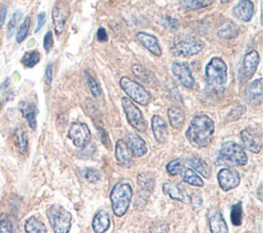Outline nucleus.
Instances as JSON below:
<instances>
[{"mask_svg": "<svg viewBox=\"0 0 263 233\" xmlns=\"http://www.w3.org/2000/svg\"><path fill=\"white\" fill-rule=\"evenodd\" d=\"M214 132V121L208 115L201 114L191 120L186 132V137L195 147L204 148L212 142Z\"/></svg>", "mask_w": 263, "mask_h": 233, "instance_id": "f257e3e1", "label": "nucleus"}, {"mask_svg": "<svg viewBox=\"0 0 263 233\" xmlns=\"http://www.w3.org/2000/svg\"><path fill=\"white\" fill-rule=\"evenodd\" d=\"M207 84L216 92H223L227 81V66L221 58H213L205 70Z\"/></svg>", "mask_w": 263, "mask_h": 233, "instance_id": "f03ea898", "label": "nucleus"}, {"mask_svg": "<svg viewBox=\"0 0 263 233\" xmlns=\"http://www.w3.org/2000/svg\"><path fill=\"white\" fill-rule=\"evenodd\" d=\"M133 197V188L130 183L119 182L114 185L110 193L112 211L116 217H122L128 212Z\"/></svg>", "mask_w": 263, "mask_h": 233, "instance_id": "7ed1b4c3", "label": "nucleus"}, {"mask_svg": "<svg viewBox=\"0 0 263 233\" xmlns=\"http://www.w3.org/2000/svg\"><path fill=\"white\" fill-rule=\"evenodd\" d=\"M220 164L230 167H244L248 163V156L245 149L235 142H225L221 145L218 154Z\"/></svg>", "mask_w": 263, "mask_h": 233, "instance_id": "20e7f679", "label": "nucleus"}, {"mask_svg": "<svg viewBox=\"0 0 263 233\" xmlns=\"http://www.w3.org/2000/svg\"><path fill=\"white\" fill-rule=\"evenodd\" d=\"M47 218L55 233H69L72 216L62 206L54 205L47 210Z\"/></svg>", "mask_w": 263, "mask_h": 233, "instance_id": "39448f33", "label": "nucleus"}, {"mask_svg": "<svg viewBox=\"0 0 263 233\" xmlns=\"http://www.w3.org/2000/svg\"><path fill=\"white\" fill-rule=\"evenodd\" d=\"M119 83L124 92L136 103L142 106H146L149 103L150 94L140 83L129 77H121Z\"/></svg>", "mask_w": 263, "mask_h": 233, "instance_id": "423d86ee", "label": "nucleus"}, {"mask_svg": "<svg viewBox=\"0 0 263 233\" xmlns=\"http://www.w3.org/2000/svg\"><path fill=\"white\" fill-rule=\"evenodd\" d=\"M121 105L122 108H124L129 123L138 132L145 133L147 130V124L142 112L140 111L138 107L130 99L126 97L121 99Z\"/></svg>", "mask_w": 263, "mask_h": 233, "instance_id": "0eeeda50", "label": "nucleus"}, {"mask_svg": "<svg viewBox=\"0 0 263 233\" xmlns=\"http://www.w3.org/2000/svg\"><path fill=\"white\" fill-rule=\"evenodd\" d=\"M91 131L84 122H73L70 125L68 138L76 147H84L91 140Z\"/></svg>", "mask_w": 263, "mask_h": 233, "instance_id": "6e6552de", "label": "nucleus"}, {"mask_svg": "<svg viewBox=\"0 0 263 233\" xmlns=\"http://www.w3.org/2000/svg\"><path fill=\"white\" fill-rule=\"evenodd\" d=\"M260 62L259 53L256 50L249 51L244 58L243 65L240 71V79L242 83L249 81L255 74Z\"/></svg>", "mask_w": 263, "mask_h": 233, "instance_id": "1a4fd4ad", "label": "nucleus"}, {"mask_svg": "<svg viewBox=\"0 0 263 233\" xmlns=\"http://www.w3.org/2000/svg\"><path fill=\"white\" fill-rule=\"evenodd\" d=\"M241 140L244 147L253 153H260L262 148V136L256 129H245L241 132Z\"/></svg>", "mask_w": 263, "mask_h": 233, "instance_id": "9d476101", "label": "nucleus"}, {"mask_svg": "<svg viewBox=\"0 0 263 233\" xmlns=\"http://www.w3.org/2000/svg\"><path fill=\"white\" fill-rule=\"evenodd\" d=\"M204 48V44L200 40L196 39H186L178 42L175 44L171 51L174 56H182V57H188V56H195L200 53Z\"/></svg>", "mask_w": 263, "mask_h": 233, "instance_id": "9b49d317", "label": "nucleus"}, {"mask_svg": "<svg viewBox=\"0 0 263 233\" xmlns=\"http://www.w3.org/2000/svg\"><path fill=\"white\" fill-rule=\"evenodd\" d=\"M172 72L184 87L191 88L196 84V79L194 75H192V72L187 63L184 62L173 63Z\"/></svg>", "mask_w": 263, "mask_h": 233, "instance_id": "f8f14e48", "label": "nucleus"}, {"mask_svg": "<svg viewBox=\"0 0 263 233\" xmlns=\"http://www.w3.org/2000/svg\"><path fill=\"white\" fill-rule=\"evenodd\" d=\"M219 186L223 191H230L237 188L240 185V174L231 169H222L218 173Z\"/></svg>", "mask_w": 263, "mask_h": 233, "instance_id": "ddd939ff", "label": "nucleus"}, {"mask_svg": "<svg viewBox=\"0 0 263 233\" xmlns=\"http://www.w3.org/2000/svg\"><path fill=\"white\" fill-rule=\"evenodd\" d=\"M207 218L211 233H229V227L218 208L209 209Z\"/></svg>", "mask_w": 263, "mask_h": 233, "instance_id": "4468645a", "label": "nucleus"}, {"mask_svg": "<svg viewBox=\"0 0 263 233\" xmlns=\"http://www.w3.org/2000/svg\"><path fill=\"white\" fill-rule=\"evenodd\" d=\"M69 5L67 2L65 1H60L58 2L54 9H52V21H54V25H55V31L57 35H60L64 28H65V24L66 21L69 16Z\"/></svg>", "mask_w": 263, "mask_h": 233, "instance_id": "2eb2a0df", "label": "nucleus"}, {"mask_svg": "<svg viewBox=\"0 0 263 233\" xmlns=\"http://www.w3.org/2000/svg\"><path fill=\"white\" fill-rule=\"evenodd\" d=\"M136 39L141 43L145 48H147L154 56L160 57L162 56V48L160 46L159 41L153 35L147 34L145 32H139L136 34Z\"/></svg>", "mask_w": 263, "mask_h": 233, "instance_id": "dca6fc26", "label": "nucleus"}, {"mask_svg": "<svg viewBox=\"0 0 263 233\" xmlns=\"http://www.w3.org/2000/svg\"><path fill=\"white\" fill-rule=\"evenodd\" d=\"M254 3L250 0H242L234 7V14L242 22H250L254 14Z\"/></svg>", "mask_w": 263, "mask_h": 233, "instance_id": "f3484780", "label": "nucleus"}, {"mask_svg": "<svg viewBox=\"0 0 263 233\" xmlns=\"http://www.w3.org/2000/svg\"><path fill=\"white\" fill-rule=\"evenodd\" d=\"M128 147L132 155L136 157H142L147 153L145 141L134 133H130L128 135Z\"/></svg>", "mask_w": 263, "mask_h": 233, "instance_id": "a211bd4d", "label": "nucleus"}, {"mask_svg": "<svg viewBox=\"0 0 263 233\" xmlns=\"http://www.w3.org/2000/svg\"><path fill=\"white\" fill-rule=\"evenodd\" d=\"M151 128H152L154 138L157 142L161 143V144H164V143H166L168 141L169 132L167 129V124L161 116L154 115L152 117Z\"/></svg>", "mask_w": 263, "mask_h": 233, "instance_id": "6ab92c4d", "label": "nucleus"}, {"mask_svg": "<svg viewBox=\"0 0 263 233\" xmlns=\"http://www.w3.org/2000/svg\"><path fill=\"white\" fill-rule=\"evenodd\" d=\"M163 191L165 194L169 195L172 200L179 201L185 204L190 203V195H187L185 191L177 184L167 182L163 185Z\"/></svg>", "mask_w": 263, "mask_h": 233, "instance_id": "aec40b11", "label": "nucleus"}, {"mask_svg": "<svg viewBox=\"0 0 263 233\" xmlns=\"http://www.w3.org/2000/svg\"><path fill=\"white\" fill-rule=\"evenodd\" d=\"M246 98L253 106H259L262 103V78L253 81L247 88Z\"/></svg>", "mask_w": 263, "mask_h": 233, "instance_id": "412c9836", "label": "nucleus"}, {"mask_svg": "<svg viewBox=\"0 0 263 233\" xmlns=\"http://www.w3.org/2000/svg\"><path fill=\"white\" fill-rule=\"evenodd\" d=\"M132 153L128 144L122 140H118L115 144V158L120 166H129L132 163Z\"/></svg>", "mask_w": 263, "mask_h": 233, "instance_id": "4be33fe9", "label": "nucleus"}, {"mask_svg": "<svg viewBox=\"0 0 263 233\" xmlns=\"http://www.w3.org/2000/svg\"><path fill=\"white\" fill-rule=\"evenodd\" d=\"M19 108H20V111L22 112V115L28 121L30 128L33 131L36 130V127H37L36 115L38 112L36 106L32 103H29V102H21Z\"/></svg>", "mask_w": 263, "mask_h": 233, "instance_id": "5701e85b", "label": "nucleus"}, {"mask_svg": "<svg viewBox=\"0 0 263 233\" xmlns=\"http://www.w3.org/2000/svg\"><path fill=\"white\" fill-rule=\"evenodd\" d=\"M110 226V217L107 211H99L93 220V229L95 233H105Z\"/></svg>", "mask_w": 263, "mask_h": 233, "instance_id": "b1692460", "label": "nucleus"}, {"mask_svg": "<svg viewBox=\"0 0 263 233\" xmlns=\"http://www.w3.org/2000/svg\"><path fill=\"white\" fill-rule=\"evenodd\" d=\"M168 117H169V120H170L172 127L176 130L181 129V127L184 124V121H185L184 111L176 106L170 107L168 110Z\"/></svg>", "mask_w": 263, "mask_h": 233, "instance_id": "393cba45", "label": "nucleus"}, {"mask_svg": "<svg viewBox=\"0 0 263 233\" xmlns=\"http://www.w3.org/2000/svg\"><path fill=\"white\" fill-rule=\"evenodd\" d=\"M181 179L184 183H187L191 186L196 187H204L205 183L202 180V178L194 171L189 168H182L181 172Z\"/></svg>", "mask_w": 263, "mask_h": 233, "instance_id": "a878e982", "label": "nucleus"}, {"mask_svg": "<svg viewBox=\"0 0 263 233\" xmlns=\"http://www.w3.org/2000/svg\"><path fill=\"white\" fill-rule=\"evenodd\" d=\"M239 35V27L236 23L229 21L225 22L218 29V36L223 39H233Z\"/></svg>", "mask_w": 263, "mask_h": 233, "instance_id": "bb28decb", "label": "nucleus"}, {"mask_svg": "<svg viewBox=\"0 0 263 233\" xmlns=\"http://www.w3.org/2000/svg\"><path fill=\"white\" fill-rule=\"evenodd\" d=\"M138 184L142 192L150 194L154 188L155 180L153 175L149 173H141L138 175Z\"/></svg>", "mask_w": 263, "mask_h": 233, "instance_id": "cd10ccee", "label": "nucleus"}, {"mask_svg": "<svg viewBox=\"0 0 263 233\" xmlns=\"http://www.w3.org/2000/svg\"><path fill=\"white\" fill-rule=\"evenodd\" d=\"M187 164L194 169V171L198 172L205 178L208 179L210 177V168L204 159L200 157H191L187 159Z\"/></svg>", "mask_w": 263, "mask_h": 233, "instance_id": "c85d7f7f", "label": "nucleus"}, {"mask_svg": "<svg viewBox=\"0 0 263 233\" xmlns=\"http://www.w3.org/2000/svg\"><path fill=\"white\" fill-rule=\"evenodd\" d=\"M46 227L36 217H30L25 223V233H46Z\"/></svg>", "mask_w": 263, "mask_h": 233, "instance_id": "c756f323", "label": "nucleus"}, {"mask_svg": "<svg viewBox=\"0 0 263 233\" xmlns=\"http://www.w3.org/2000/svg\"><path fill=\"white\" fill-rule=\"evenodd\" d=\"M40 61V53L38 50H31L25 52V55L23 56L21 63L26 67V68H33L35 65L38 64Z\"/></svg>", "mask_w": 263, "mask_h": 233, "instance_id": "7c9ffc66", "label": "nucleus"}, {"mask_svg": "<svg viewBox=\"0 0 263 233\" xmlns=\"http://www.w3.org/2000/svg\"><path fill=\"white\" fill-rule=\"evenodd\" d=\"M15 143L19 152L22 155H26L28 151V139L26 134L22 130H17L15 132Z\"/></svg>", "mask_w": 263, "mask_h": 233, "instance_id": "2f4dec72", "label": "nucleus"}, {"mask_svg": "<svg viewBox=\"0 0 263 233\" xmlns=\"http://www.w3.org/2000/svg\"><path fill=\"white\" fill-rule=\"evenodd\" d=\"M231 219L235 226H241L243 223V206L242 202L235 204L231 210Z\"/></svg>", "mask_w": 263, "mask_h": 233, "instance_id": "473e14b6", "label": "nucleus"}, {"mask_svg": "<svg viewBox=\"0 0 263 233\" xmlns=\"http://www.w3.org/2000/svg\"><path fill=\"white\" fill-rule=\"evenodd\" d=\"M182 7L185 9H200L203 7H207L209 5H211L214 3V1L210 0V1H192V0H189V1H186V0H182V1L179 2Z\"/></svg>", "mask_w": 263, "mask_h": 233, "instance_id": "72a5a7b5", "label": "nucleus"}, {"mask_svg": "<svg viewBox=\"0 0 263 233\" xmlns=\"http://www.w3.org/2000/svg\"><path fill=\"white\" fill-rule=\"evenodd\" d=\"M30 24H31V20L30 17L27 16L25 21L22 23V25L20 26L19 30H17V33H16V42L17 43H21L25 40V38L27 37L28 35V32H29V29H30Z\"/></svg>", "mask_w": 263, "mask_h": 233, "instance_id": "f704fd0d", "label": "nucleus"}, {"mask_svg": "<svg viewBox=\"0 0 263 233\" xmlns=\"http://www.w3.org/2000/svg\"><path fill=\"white\" fill-rule=\"evenodd\" d=\"M132 69H133V73L137 77L141 78L143 81H145L147 83H150V76L153 77V75L149 72L148 70H146L144 67L140 66V65H134L132 67Z\"/></svg>", "mask_w": 263, "mask_h": 233, "instance_id": "c9c22d12", "label": "nucleus"}, {"mask_svg": "<svg viewBox=\"0 0 263 233\" xmlns=\"http://www.w3.org/2000/svg\"><path fill=\"white\" fill-rule=\"evenodd\" d=\"M0 233H13L12 222L4 214H0Z\"/></svg>", "mask_w": 263, "mask_h": 233, "instance_id": "e433bc0d", "label": "nucleus"}, {"mask_svg": "<svg viewBox=\"0 0 263 233\" xmlns=\"http://www.w3.org/2000/svg\"><path fill=\"white\" fill-rule=\"evenodd\" d=\"M22 15H23V12L21 10H16L12 17L10 19V21L8 22V25H7V36L8 37H11L12 34L17 26V24L20 23L21 19H22Z\"/></svg>", "mask_w": 263, "mask_h": 233, "instance_id": "4c0bfd02", "label": "nucleus"}, {"mask_svg": "<svg viewBox=\"0 0 263 233\" xmlns=\"http://www.w3.org/2000/svg\"><path fill=\"white\" fill-rule=\"evenodd\" d=\"M167 172L169 175L171 176H176L178 174H180L181 170H182V164L179 159H175L170 161V163L167 165Z\"/></svg>", "mask_w": 263, "mask_h": 233, "instance_id": "58836bf2", "label": "nucleus"}, {"mask_svg": "<svg viewBox=\"0 0 263 233\" xmlns=\"http://www.w3.org/2000/svg\"><path fill=\"white\" fill-rule=\"evenodd\" d=\"M84 178L86 179L87 181H89L90 183H97L98 181H100L101 179V173L96 170V169H86L85 172H84Z\"/></svg>", "mask_w": 263, "mask_h": 233, "instance_id": "ea45409f", "label": "nucleus"}, {"mask_svg": "<svg viewBox=\"0 0 263 233\" xmlns=\"http://www.w3.org/2000/svg\"><path fill=\"white\" fill-rule=\"evenodd\" d=\"M86 76H87V83H89L90 89H91V93L93 94V96L95 98H99L101 96V88L100 85L98 84V82L96 81V79L90 75L89 73L86 72Z\"/></svg>", "mask_w": 263, "mask_h": 233, "instance_id": "a19ab883", "label": "nucleus"}, {"mask_svg": "<svg viewBox=\"0 0 263 233\" xmlns=\"http://www.w3.org/2000/svg\"><path fill=\"white\" fill-rule=\"evenodd\" d=\"M52 46H54V37H52L51 31H48L45 34L44 39H43V47H44V50L46 52H49L51 50Z\"/></svg>", "mask_w": 263, "mask_h": 233, "instance_id": "79ce46f5", "label": "nucleus"}, {"mask_svg": "<svg viewBox=\"0 0 263 233\" xmlns=\"http://www.w3.org/2000/svg\"><path fill=\"white\" fill-rule=\"evenodd\" d=\"M202 203H203V201H202V197L200 194L194 193L192 195H190V203L189 204H191L192 208H194L195 210L200 209L202 206Z\"/></svg>", "mask_w": 263, "mask_h": 233, "instance_id": "37998d69", "label": "nucleus"}, {"mask_svg": "<svg viewBox=\"0 0 263 233\" xmlns=\"http://www.w3.org/2000/svg\"><path fill=\"white\" fill-rule=\"evenodd\" d=\"M151 233H167L168 232V225L166 223H157L154 224L151 229Z\"/></svg>", "mask_w": 263, "mask_h": 233, "instance_id": "c03bdc74", "label": "nucleus"}, {"mask_svg": "<svg viewBox=\"0 0 263 233\" xmlns=\"http://www.w3.org/2000/svg\"><path fill=\"white\" fill-rule=\"evenodd\" d=\"M45 20H46L45 12H40L37 15V26H36V30H35V32H38L43 27V25L45 24Z\"/></svg>", "mask_w": 263, "mask_h": 233, "instance_id": "a18cd8bd", "label": "nucleus"}, {"mask_svg": "<svg viewBox=\"0 0 263 233\" xmlns=\"http://www.w3.org/2000/svg\"><path fill=\"white\" fill-rule=\"evenodd\" d=\"M97 37H98V40L100 42L107 41L108 40V35H107L106 30H105L104 28H99L98 32H97Z\"/></svg>", "mask_w": 263, "mask_h": 233, "instance_id": "49530a36", "label": "nucleus"}, {"mask_svg": "<svg viewBox=\"0 0 263 233\" xmlns=\"http://www.w3.org/2000/svg\"><path fill=\"white\" fill-rule=\"evenodd\" d=\"M51 79H52V65H47L46 69H45V74H44V80L45 83L47 85H49L51 83Z\"/></svg>", "mask_w": 263, "mask_h": 233, "instance_id": "de8ad7c7", "label": "nucleus"}, {"mask_svg": "<svg viewBox=\"0 0 263 233\" xmlns=\"http://www.w3.org/2000/svg\"><path fill=\"white\" fill-rule=\"evenodd\" d=\"M167 20H168V22H167L166 24H167V26L169 27V29H170L171 31H177V29L174 27V25L176 26V27H179V23H178V21H177V20H175V19H172V17H167Z\"/></svg>", "mask_w": 263, "mask_h": 233, "instance_id": "09e8293b", "label": "nucleus"}, {"mask_svg": "<svg viewBox=\"0 0 263 233\" xmlns=\"http://www.w3.org/2000/svg\"><path fill=\"white\" fill-rule=\"evenodd\" d=\"M6 12H7V9L6 7H3L1 10H0V28L2 27L4 21H5V17H6Z\"/></svg>", "mask_w": 263, "mask_h": 233, "instance_id": "8fccbe9b", "label": "nucleus"}, {"mask_svg": "<svg viewBox=\"0 0 263 233\" xmlns=\"http://www.w3.org/2000/svg\"><path fill=\"white\" fill-rule=\"evenodd\" d=\"M257 196L260 202H262V184L259 185L258 187V190H257Z\"/></svg>", "mask_w": 263, "mask_h": 233, "instance_id": "3c124183", "label": "nucleus"}, {"mask_svg": "<svg viewBox=\"0 0 263 233\" xmlns=\"http://www.w3.org/2000/svg\"><path fill=\"white\" fill-rule=\"evenodd\" d=\"M0 108H1V103H0Z\"/></svg>", "mask_w": 263, "mask_h": 233, "instance_id": "603ef678", "label": "nucleus"}]
</instances>
